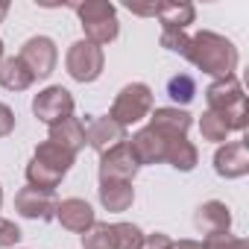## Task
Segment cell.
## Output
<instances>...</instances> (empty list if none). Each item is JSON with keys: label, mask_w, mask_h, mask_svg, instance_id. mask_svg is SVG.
I'll return each mask as SVG.
<instances>
[{"label": "cell", "mask_w": 249, "mask_h": 249, "mask_svg": "<svg viewBox=\"0 0 249 249\" xmlns=\"http://www.w3.org/2000/svg\"><path fill=\"white\" fill-rule=\"evenodd\" d=\"M135 173H138V161H135L129 144H120V147L100 156V182H108V179L132 182Z\"/></svg>", "instance_id": "10"}, {"label": "cell", "mask_w": 249, "mask_h": 249, "mask_svg": "<svg viewBox=\"0 0 249 249\" xmlns=\"http://www.w3.org/2000/svg\"><path fill=\"white\" fill-rule=\"evenodd\" d=\"M18 240H21V229H18L12 220H3V217H0V249L18 246Z\"/></svg>", "instance_id": "28"}, {"label": "cell", "mask_w": 249, "mask_h": 249, "mask_svg": "<svg viewBox=\"0 0 249 249\" xmlns=\"http://www.w3.org/2000/svg\"><path fill=\"white\" fill-rule=\"evenodd\" d=\"M141 249H173V240H170L167 234L156 231V234H147V237H144Z\"/></svg>", "instance_id": "29"}, {"label": "cell", "mask_w": 249, "mask_h": 249, "mask_svg": "<svg viewBox=\"0 0 249 249\" xmlns=\"http://www.w3.org/2000/svg\"><path fill=\"white\" fill-rule=\"evenodd\" d=\"M38 164H44V167H50V170H56V173H68L71 170V164H73V153H68L65 147H59V144H53V141H44V144H38V150H36V156H33Z\"/></svg>", "instance_id": "21"}, {"label": "cell", "mask_w": 249, "mask_h": 249, "mask_svg": "<svg viewBox=\"0 0 249 249\" xmlns=\"http://www.w3.org/2000/svg\"><path fill=\"white\" fill-rule=\"evenodd\" d=\"M56 205L59 202H56L53 191H38L33 185L21 188L18 196H15V208L27 220H53L56 217Z\"/></svg>", "instance_id": "9"}, {"label": "cell", "mask_w": 249, "mask_h": 249, "mask_svg": "<svg viewBox=\"0 0 249 249\" xmlns=\"http://www.w3.org/2000/svg\"><path fill=\"white\" fill-rule=\"evenodd\" d=\"M9 15V3H6V0H0V21H3Z\"/></svg>", "instance_id": "32"}, {"label": "cell", "mask_w": 249, "mask_h": 249, "mask_svg": "<svg viewBox=\"0 0 249 249\" xmlns=\"http://www.w3.org/2000/svg\"><path fill=\"white\" fill-rule=\"evenodd\" d=\"M132 199H135L132 182H117V179L100 182V202L108 211H126L132 205Z\"/></svg>", "instance_id": "18"}, {"label": "cell", "mask_w": 249, "mask_h": 249, "mask_svg": "<svg viewBox=\"0 0 249 249\" xmlns=\"http://www.w3.org/2000/svg\"><path fill=\"white\" fill-rule=\"evenodd\" d=\"M188 33H161V47L164 50H170V53H179V56H185V50H188Z\"/></svg>", "instance_id": "27"}, {"label": "cell", "mask_w": 249, "mask_h": 249, "mask_svg": "<svg viewBox=\"0 0 249 249\" xmlns=\"http://www.w3.org/2000/svg\"><path fill=\"white\" fill-rule=\"evenodd\" d=\"M205 100H208V111H217L229 129L243 132L249 126V106H246V94L237 82V76H226V79H214L205 88Z\"/></svg>", "instance_id": "2"}, {"label": "cell", "mask_w": 249, "mask_h": 249, "mask_svg": "<svg viewBox=\"0 0 249 249\" xmlns=\"http://www.w3.org/2000/svg\"><path fill=\"white\" fill-rule=\"evenodd\" d=\"M56 220L68 229V231H88L97 220H94V208L85 202V199H62L56 205Z\"/></svg>", "instance_id": "14"}, {"label": "cell", "mask_w": 249, "mask_h": 249, "mask_svg": "<svg viewBox=\"0 0 249 249\" xmlns=\"http://www.w3.org/2000/svg\"><path fill=\"white\" fill-rule=\"evenodd\" d=\"M18 59L30 68V73H33L36 79H44V76L53 73L59 53H56L53 38H47V36H36V38H30V41L21 47V56H18Z\"/></svg>", "instance_id": "7"}, {"label": "cell", "mask_w": 249, "mask_h": 249, "mask_svg": "<svg viewBox=\"0 0 249 249\" xmlns=\"http://www.w3.org/2000/svg\"><path fill=\"white\" fill-rule=\"evenodd\" d=\"M214 170L223 179H240V176H246L249 173V147H246V141L223 144L214 153Z\"/></svg>", "instance_id": "11"}, {"label": "cell", "mask_w": 249, "mask_h": 249, "mask_svg": "<svg viewBox=\"0 0 249 249\" xmlns=\"http://www.w3.org/2000/svg\"><path fill=\"white\" fill-rule=\"evenodd\" d=\"M173 249H202V243H196V240H179V243H173Z\"/></svg>", "instance_id": "31"}, {"label": "cell", "mask_w": 249, "mask_h": 249, "mask_svg": "<svg viewBox=\"0 0 249 249\" xmlns=\"http://www.w3.org/2000/svg\"><path fill=\"white\" fill-rule=\"evenodd\" d=\"M150 111H153V91H150V85L132 82V85H126V88L117 94V100H114L108 117L126 129V126H132V123L144 120Z\"/></svg>", "instance_id": "4"}, {"label": "cell", "mask_w": 249, "mask_h": 249, "mask_svg": "<svg viewBox=\"0 0 249 249\" xmlns=\"http://www.w3.org/2000/svg\"><path fill=\"white\" fill-rule=\"evenodd\" d=\"M194 15L191 3H159V21L164 24L161 33H185L188 24H194Z\"/></svg>", "instance_id": "19"}, {"label": "cell", "mask_w": 249, "mask_h": 249, "mask_svg": "<svg viewBox=\"0 0 249 249\" xmlns=\"http://www.w3.org/2000/svg\"><path fill=\"white\" fill-rule=\"evenodd\" d=\"M47 141H53V144H59V147H65L68 153H79L82 147H85V126H82V120L79 117H65V120H59V123H53L50 126V138Z\"/></svg>", "instance_id": "16"}, {"label": "cell", "mask_w": 249, "mask_h": 249, "mask_svg": "<svg viewBox=\"0 0 249 249\" xmlns=\"http://www.w3.org/2000/svg\"><path fill=\"white\" fill-rule=\"evenodd\" d=\"M114 226V249H141L144 231L132 223H111Z\"/></svg>", "instance_id": "25"}, {"label": "cell", "mask_w": 249, "mask_h": 249, "mask_svg": "<svg viewBox=\"0 0 249 249\" xmlns=\"http://www.w3.org/2000/svg\"><path fill=\"white\" fill-rule=\"evenodd\" d=\"M73 12L79 15L85 38L91 44L100 47V44H108L117 38L120 27H117V12L111 3H106V0H88V3H76Z\"/></svg>", "instance_id": "3"}, {"label": "cell", "mask_w": 249, "mask_h": 249, "mask_svg": "<svg viewBox=\"0 0 249 249\" xmlns=\"http://www.w3.org/2000/svg\"><path fill=\"white\" fill-rule=\"evenodd\" d=\"M185 59L191 65H196L202 73H211L217 79H226V76H234V68H237V50L229 38L217 36V33H196L188 38V50H185Z\"/></svg>", "instance_id": "1"}, {"label": "cell", "mask_w": 249, "mask_h": 249, "mask_svg": "<svg viewBox=\"0 0 249 249\" xmlns=\"http://www.w3.org/2000/svg\"><path fill=\"white\" fill-rule=\"evenodd\" d=\"M103 47L91 44V41H76L71 44L68 56H65V68L68 73L76 79V82H94L100 73H103Z\"/></svg>", "instance_id": "5"}, {"label": "cell", "mask_w": 249, "mask_h": 249, "mask_svg": "<svg viewBox=\"0 0 249 249\" xmlns=\"http://www.w3.org/2000/svg\"><path fill=\"white\" fill-rule=\"evenodd\" d=\"M167 94H170L173 103L188 106V103L194 100V94H196V82H194V76H191V73H179V76H173V79L167 82Z\"/></svg>", "instance_id": "24"}, {"label": "cell", "mask_w": 249, "mask_h": 249, "mask_svg": "<svg viewBox=\"0 0 249 249\" xmlns=\"http://www.w3.org/2000/svg\"><path fill=\"white\" fill-rule=\"evenodd\" d=\"M12 129H15V114L6 103H0V138H6Z\"/></svg>", "instance_id": "30"}, {"label": "cell", "mask_w": 249, "mask_h": 249, "mask_svg": "<svg viewBox=\"0 0 249 249\" xmlns=\"http://www.w3.org/2000/svg\"><path fill=\"white\" fill-rule=\"evenodd\" d=\"M33 82H36V76L30 73V68L18 56H9L0 62V85L6 91H27Z\"/></svg>", "instance_id": "17"}, {"label": "cell", "mask_w": 249, "mask_h": 249, "mask_svg": "<svg viewBox=\"0 0 249 249\" xmlns=\"http://www.w3.org/2000/svg\"><path fill=\"white\" fill-rule=\"evenodd\" d=\"M82 246L85 249H114V226L94 223L88 231H82Z\"/></svg>", "instance_id": "22"}, {"label": "cell", "mask_w": 249, "mask_h": 249, "mask_svg": "<svg viewBox=\"0 0 249 249\" xmlns=\"http://www.w3.org/2000/svg\"><path fill=\"white\" fill-rule=\"evenodd\" d=\"M150 129H156L161 138H185L191 129V114L185 108H156L150 114Z\"/></svg>", "instance_id": "13"}, {"label": "cell", "mask_w": 249, "mask_h": 249, "mask_svg": "<svg viewBox=\"0 0 249 249\" xmlns=\"http://www.w3.org/2000/svg\"><path fill=\"white\" fill-rule=\"evenodd\" d=\"M164 161H167L170 167H176V170L188 173V170H194V167H196V161H199V153H196V147H194L188 138H173V141H167Z\"/></svg>", "instance_id": "20"}, {"label": "cell", "mask_w": 249, "mask_h": 249, "mask_svg": "<svg viewBox=\"0 0 249 249\" xmlns=\"http://www.w3.org/2000/svg\"><path fill=\"white\" fill-rule=\"evenodd\" d=\"M0 205H3V188H0Z\"/></svg>", "instance_id": "34"}, {"label": "cell", "mask_w": 249, "mask_h": 249, "mask_svg": "<svg viewBox=\"0 0 249 249\" xmlns=\"http://www.w3.org/2000/svg\"><path fill=\"white\" fill-rule=\"evenodd\" d=\"M199 132H202L205 141H214V144H217V141H226L231 129H229V123H226L217 111H205L202 120H199Z\"/></svg>", "instance_id": "23"}, {"label": "cell", "mask_w": 249, "mask_h": 249, "mask_svg": "<svg viewBox=\"0 0 249 249\" xmlns=\"http://www.w3.org/2000/svg\"><path fill=\"white\" fill-rule=\"evenodd\" d=\"M202 249H249V243L243 240V237H234V234H211V237H205V243H202Z\"/></svg>", "instance_id": "26"}, {"label": "cell", "mask_w": 249, "mask_h": 249, "mask_svg": "<svg viewBox=\"0 0 249 249\" xmlns=\"http://www.w3.org/2000/svg\"><path fill=\"white\" fill-rule=\"evenodd\" d=\"M0 62H3V41H0Z\"/></svg>", "instance_id": "33"}, {"label": "cell", "mask_w": 249, "mask_h": 249, "mask_svg": "<svg viewBox=\"0 0 249 249\" xmlns=\"http://www.w3.org/2000/svg\"><path fill=\"white\" fill-rule=\"evenodd\" d=\"M129 150H132V156H135L138 167H141V164H159V161H164V153H167V138H161L156 129L144 126V129H138V132L132 135Z\"/></svg>", "instance_id": "12"}, {"label": "cell", "mask_w": 249, "mask_h": 249, "mask_svg": "<svg viewBox=\"0 0 249 249\" xmlns=\"http://www.w3.org/2000/svg\"><path fill=\"white\" fill-rule=\"evenodd\" d=\"M33 111H36V117H38L41 123L53 126V123H59V120H65V117L73 114V97H71L68 88L50 85V88H44L41 94H36Z\"/></svg>", "instance_id": "6"}, {"label": "cell", "mask_w": 249, "mask_h": 249, "mask_svg": "<svg viewBox=\"0 0 249 249\" xmlns=\"http://www.w3.org/2000/svg\"><path fill=\"white\" fill-rule=\"evenodd\" d=\"M194 226H196L205 237H211V234H226L229 226H231V214H229V208H226L223 202L211 199V202H205V205L196 208Z\"/></svg>", "instance_id": "15"}, {"label": "cell", "mask_w": 249, "mask_h": 249, "mask_svg": "<svg viewBox=\"0 0 249 249\" xmlns=\"http://www.w3.org/2000/svg\"><path fill=\"white\" fill-rule=\"evenodd\" d=\"M82 126H85V141L100 156L114 150V147H120V144H126V129H123L120 123H114L108 114L106 117H85Z\"/></svg>", "instance_id": "8"}]
</instances>
